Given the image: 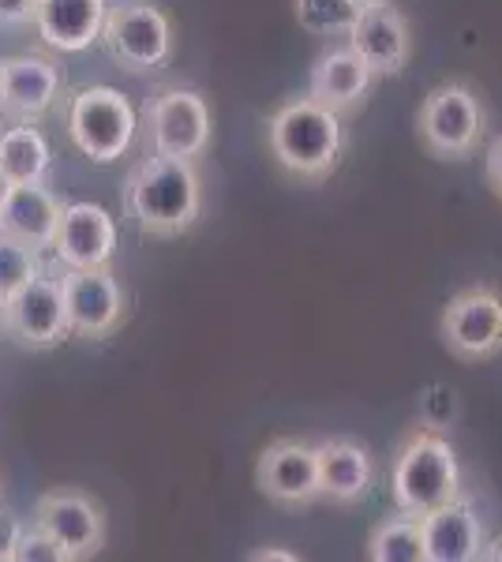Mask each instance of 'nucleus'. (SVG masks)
<instances>
[{"mask_svg": "<svg viewBox=\"0 0 502 562\" xmlns=\"http://www.w3.org/2000/svg\"><path fill=\"white\" fill-rule=\"evenodd\" d=\"M124 211L143 237H180L196 225L203 211V184H199L196 161L161 158L150 154L127 173Z\"/></svg>", "mask_w": 502, "mask_h": 562, "instance_id": "obj_1", "label": "nucleus"}, {"mask_svg": "<svg viewBox=\"0 0 502 562\" xmlns=\"http://www.w3.org/2000/svg\"><path fill=\"white\" fill-rule=\"evenodd\" d=\"M270 154L289 177L297 180H326L342 161L345 128L342 113L319 105L315 98L286 102L267 124Z\"/></svg>", "mask_w": 502, "mask_h": 562, "instance_id": "obj_2", "label": "nucleus"}, {"mask_svg": "<svg viewBox=\"0 0 502 562\" xmlns=\"http://www.w3.org/2000/svg\"><path fill=\"white\" fill-rule=\"evenodd\" d=\"M461 495V465L454 447L439 431L416 428L398 447L390 465V498L394 510L424 518L427 510Z\"/></svg>", "mask_w": 502, "mask_h": 562, "instance_id": "obj_3", "label": "nucleus"}, {"mask_svg": "<svg viewBox=\"0 0 502 562\" xmlns=\"http://www.w3.org/2000/svg\"><path fill=\"white\" fill-rule=\"evenodd\" d=\"M64 124L83 158L109 166V161L124 158L140 132V116L135 105L127 102L116 87H83L68 98L64 109Z\"/></svg>", "mask_w": 502, "mask_h": 562, "instance_id": "obj_4", "label": "nucleus"}, {"mask_svg": "<svg viewBox=\"0 0 502 562\" xmlns=\"http://www.w3.org/2000/svg\"><path fill=\"white\" fill-rule=\"evenodd\" d=\"M420 143L432 158L461 161L477 154L483 132H488V113L472 87L465 83H443L424 98L416 116Z\"/></svg>", "mask_w": 502, "mask_h": 562, "instance_id": "obj_5", "label": "nucleus"}, {"mask_svg": "<svg viewBox=\"0 0 502 562\" xmlns=\"http://www.w3.org/2000/svg\"><path fill=\"white\" fill-rule=\"evenodd\" d=\"M102 45L124 71H158L172 57V23L150 0H109Z\"/></svg>", "mask_w": 502, "mask_h": 562, "instance_id": "obj_6", "label": "nucleus"}, {"mask_svg": "<svg viewBox=\"0 0 502 562\" xmlns=\"http://www.w3.org/2000/svg\"><path fill=\"white\" fill-rule=\"evenodd\" d=\"M147 135L150 154L199 161L210 150V139H214L207 98L188 87H169L154 94L147 102Z\"/></svg>", "mask_w": 502, "mask_h": 562, "instance_id": "obj_7", "label": "nucleus"}, {"mask_svg": "<svg viewBox=\"0 0 502 562\" xmlns=\"http://www.w3.org/2000/svg\"><path fill=\"white\" fill-rule=\"evenodd\" d=\"M0 330L26 349H53L68 338V312H64L60 274L38 270L23 289H15L0 304Z\"/></svg>", "mask_w": 502, "mask_h": 562, "instance_id": "obj_8", "label": "nucleus"}, {"mask_svg": "<svg viewBox=\"0 0 502 562\" xmlns=\"http://www.w3.org/2000/svg\"><path fill=\"white\" fill-rule=\"evenodd\" d=\"M64 285V312H68V330L76 338H109L124 323L127 296L121 278L109 267L90 270H60Z\"/></svg>", "mask_w": 502, "mask_h": 562, "instance_id": "obj_9", "label": "nucleus"}, {"mask_svg": "<svg viewBox=\"0 0 502 562\" xmlns=\"http://www.w3.org/2000/svg\"><path fill=\"white\" fill-rule=\"evenodd\" d=\"M443 346L458 360H488L502 349V296L477 285L450 296L439 319Z\"/></svg>", "mask_w": 502, "mask_h": 562, "instance_id": "obj_10", "label": "nucleus"}, {"mask_svg": "<svg viewBox=\"0 0 502 562\" xmlns=\"http://www.w3.org/2000/svg\"><path fill=\"white\" fill-rule=\"evenodd\" d=\"M34 525H42L53 540L64 548L68 562L90 559L102 551L105 543V510L94 495L79 492V487H57L45 492L34 506Z\"/></svg>", "mask_w": 502, "mask_h": 562, "instance_id": "obj_11", "label": "nucleus"}, {"mask_svg": "<svg viewBox=\"0 0 502 562\" xmlns=\"http://www.w3.org/2000/svg\"><path fill=\"white\" fill-rule=\"evenodd\" d=\"M349 45L368 60L376 76H401L413 57V31L398 4L390 0H364L349 26Z\"/></svg>", "mask_w": 502, "mask_h": 562, "instance_id": "obj_12", "label": "nucleus"}, {"mask_svg": "<svg viewBox=\"0 0 502 562\" xmlns=\"http://www.w3.org/2000/svg\"><path fill=\"white\" fill-rule=\"evenodd\" d=\"M64 90V71L42 53H20L0 60V113L8 121L38 124Z\"/></svg>", "mask_w": 502, "mask_h": 562, "instance_id": "obj_13", "label": "nucleus"}, {"mask_svg": "<svg viewBox=\"0 0 502 562\" xmlns=\"http://www.w3.org/2000/svg\"><path fill=\"white\" fill-rule=\"evenodd\" d=\"M53 256L64 270H90L109 267L116 256V222L105 206L98 203H64L57 237H53Z\"/></svg>", "mask_w": 502, "mask_h": 562, "instance_id": "obj_14", "label": "nucleus"}, {"mask_svg": "<svg viewBox=\"0 0 502 562\" xmlns=\"http://www.w3.org/2000/svg\"><path fill=\"white\" fill-rule=\"evenodd\" d=\"M255 487L278 506H304L319 498L315 447L300 439H274L255 461Z\"/></svg>", "mask_w": 502, "mask_h": 562, "instance_id": "obj_15", "label": "nucleus"}, {"mask_svg": "<svg viewBox=\"0 0 502 562\" xmlns=\"http://www.w3.org/2000/svg\"><path fill=\"white\" fill-rule=\"evenodd\" d=\"M424 532V562H480L488 532L469 498H450L420 518Z\"/></svg>", "mask_w": 502, "mask_h": 562, "instance_id": "obj_16", "label": "nucleus"}, {"mask_svg": "<svg viewBox=\"0 0 502 562\" xmlns=\"http://www.w3.org/2000/svg\"><path fill=\"white\" fill-rule=\"evenodd\" d=\"M371 83H376V71L345 42V45H331V49H323L315 57L312 76H308V98H315L319 105L345 116L364 105Z\"/></svg>", "mask_w": 502, "mask_h": 562, "instance_id": "obj_17", "label": "nucleus"}, {"mask_svg": "<svg viewBox=\"0 0 502 562\" xmlns=\"http://www.w3.org/2000/svg\"><path fill=\"white\" fill-rule=\"evenodd\" d=\"M109 0H34L31 23L53 53H83L102 42Z\"/></svg>", "mask_w": 502, "mask_h": 562, "instance_id": "obj_18", "label": "nucleus"}, {"mask_svg": "<svg viewBox=\"0 0 502 562\" xmlns=\"http://www.w3.org/2000/svg\"><path fill=\"white\" fill-rule=\"evenodd\" d=\"M64 203L45 184H12L0 203V233L34 244L38 251L53 248Z\"/></svg>", "mask_w": 502, "mask_h": 562, "instance_id": "obj_19", "label": "nucleus"}, {"mask_svg": "<svg viewBox=\"0 0 502 562\" xmlns=\"http://www.w3.org/2000/svg\"><path fill=\"white\" fill-rule=\"evenodd\" d=\"M319 454V495L334 503H360L371 492V454L353 439H326L315 447Z\"/></svg>", "mask_w": 502, "mask_h": 562, "instance_id": "obj_20", "label": "nucleus"}, {"mask_svg": "<svg viewBox=\"0 0 502 562\" xmlns=\"http://www.w3.org/2000/svg\"><path fill=\"white\" fill-rule=\"evenodd\" d=\"M0 169L12 184H45L53 169L49 139L26 121H12L0 132Z\"/></svg>", "mask_w": 502, "mask_h": 562, "instance_id": "obj_21", "label": "nucleus"}, {"mask_svg": "<svg viewBox=\"0 0 502 562\" xmlns=\"http://www.w3.org/2000/svg\"><path fill=\"white\" fill-rule=\"evenodd\" d=\"M368 559L371 562H424L420 518L401 514V510L394 518H382L376 529L368 532Z\"/></svg>", "mask_w": 502, "mask_h": 562, "instance_id": "obj_22", "label": "nucleus"}, {"mask_svg": "<svg viewBox=\"0 0 502 562\" xmlns=\"http://www.w3.org/2000/svg\"><path fill=\"white\" fill-rule=\"evenodd\" d=\"M297 23L319 38H345L360 12V0H293Z\"/></svg>", "mask_w": 502, "mask_h": 562, "instance_id": "obj_23", "label": "nucleus"}, {"mask_svg": "<svg viewBox=\"0 0 502 562\" xmlns=\"http://www.w3.org/2000/svg\"><path fill=\"white\" fill-rule=\"evenodd\" d=\"M38 270H42V251L34 248V244L0 233V304H4L15 289H23Z\"/></svg>", "mask_w": 502, "mask_h": 562, "instance_id": "obj_24", "label": "nucleus"}, {"mask_svg": "<svg viewBox=\"0 0 502 562\" xmlns=\"http://www.w3.org/2000/svg\"><path fill=\"white\" fill-rule=\"evenodd\" d=\"M461 416V397L454 386L446 383H432L420 394V428L427 431H450Z\"/></svg>", "mask_w": 502, "mask_h": 562, "instance_id": "obj_25", "label": "nucleus"}, {"mask_svg": "<svg viewBox=\"0 0 502 562\" xmlns=\"http://www.w3.org/2000/svg\"><path fill=\"white\" fill-rule=\"evenodd\" d=\"M12 562H68V555H64V548L42 529V525L31 521V525H23V537L15 543Z\"/></svg>", "mask_w": 502, "mask_h": 562, "instance_id": "obj_26", "label": "nucleus"}, {"mask_svg": "<svg viewBox=\"0 0 502 562\" xmlns=\"http://www.w3.org/2000/svg\"><path fill=\"white\" fill-rule=\"evenodd\" d=\"M23 537V521L12 518V514L0 510V562H12L15 555V543Z\"/></svg>", "mask_w": 502, "mask_h": 562, "instance_id": "obj_27", "label": "nucleus"}, {"mask_svg": "<svg viewBox=\"0 0 502 562\" xmlns=\"http://www.w3.org/2000/svg\"><path fill=\"white\" fill-rule=\"evenodd\" d=\"M34 0H0V26H23L31 23Z\"/></svg>", "mask_w": 502, "mask_h": 562, "instance_id": "obj_28", "label": "nucleus"}, {"mask_svg": "<svg viewBox=\"0 0 502 562\" xmlns=\"http://www.w3.org/2000/svg\"><path fill=\"white\" fill-rule=\"evenodd\" d=\"M483 173H488L491 192L502 199V135H495V143L488 147V158H483Z\"/></svg>", "mask_w": 502, "mask_h": 562, "instance_id": "obj_29", "label": "nucleus"}, {"mask_svg": "<svg viewBox=\"0 0 502 562\" xmlns=\"http://www.w3.org/2000/svg\"><path fill=\"white\" fill-rule=\"evenodd\" d=\"M248 559L252 562H297L300 555L297 551H281V548H263V551H252Z\"/></svg>", "mask_w": 502, "mask_h": 562, "instance_id": "obj_30", "label": "nucleus"}, {"mask_svg": "<svg viewBox=\"0 0 502 562\" xmlns=\"http://www.w3.org/2000/svg\"><path fill=\"white\" fill-rule=\"evenodd\" d=\"M480 559H483V562H502V537L483 543V555H480Z\"/></svg>", "mask_w": 502, "mask_h": 562, "instance_id": "obj_31", "label": "nucleus"}, {"mask_svg": "<svg viewBox=\"0 0 502 562\" xmlns=\"http://www.w3.org/2000/svg\"><path fill=\"white\" fill-rule=\"evenodd\" d=\"M8 188H12V180H8V177H4V169H0V203H4Z\"/></svg>", "mask_w": 502, "mask_h": 562, "instance_id": "obj_32", "label": "nucleus"}, {"mask_svg": "<svg viewBox=\"0 0 502 562\" xmlns=\"http://www.w3.org/2000/svg\"><path fill=\"white\" fill-rule=\"evenodd\" d=\"M360 4H364V0H360Z\"/></svg>", "mask_w": 502, "mask_h": 562, "instance_id": "obj_33", "label": "nucleus"}]
</instances>
